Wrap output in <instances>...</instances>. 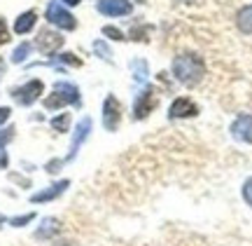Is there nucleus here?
<instances>
[{
	"instance_id": "20e7f679",
	"label": "nucleus",
	"mask_w": 252,
	"mask_h": 246,
	"mask_svg": "<svg viewBox=\"0 0 252 246\" xmlns=\"http://www.w3.org/2000/svg\"><path fill=\"white\" fill-rule=\"evenodd\" d=\"M157 91L152 89V87H145L138 96H135V106H133V115L135 120H143L147 118L150 113H152L154 108H157Z\"/></svg>"
},
{
	"instance_id": "dca6fc26",
	"label": "nucleus",
	"mask_w": 252,
	"mask_h": 246,
	"mask_svg": "<svg viewBox=\"0 0 252 246\" xmlns=\"http://www.w3.org/2000/svg\"><path fill=\"white\" fill-rule=\"evenodd\" d=\"M12 131L14 129H5L2 134H0V169H5L7 166V153H5V141L12 138Z\"/></svg>"
},
{
	"instance_id": "a211bd4d",
	"label": "nucleus",
	"mask_w": 252,
	"mask_h": 246,
	"mask_svg": "<svg viewBox=\"0 0 252 246\" xmlns=\"http://www.w3.org/2000/svg\"><path fill=\"white\" fill-rule=\"evenodd\" d=\"M28 52H31V45H26V42L19 45L17 49H14V54H12V61H14V64H21V61L28 56Z\"/></svg>"
},
{
	"instance_id": "4be33fe9",
	"label": "nucleus",
	"mask_w": 252,
	"mask_h": 246,
	"mask_svg": "<svg viewBox=\"0 0 252 246\" xmlns=\"http://www.w3.org/2000/svg\"><path fill=\"white\" fill-rule=\"evenodd\" d=\"M243 197H245V202L252 206V178H248L245 181V185H243Z\"/></svg>"
},
{
	"instance_id": "bb28decb",
	"label": "nucleus",
	"mask_w": 252,
	"mask_h": 246,
	"mask_svg": "<svg viewBox=\"0 0 252 246\" xmlns=\"http://www.w3.org/2000/svg\"><path fill=\"white\" fill-rule=\"evenodd\" d=\"M63 2H68V5H77L80 0H63Z\"/></svg>"
},
{
	"instance_id": "5701e85b",
	"label": "nucleus",
	"mask_w": 252,
	"mask_h": 246,
	"mask_svg": "<svg viewBox=\"0 0 252 246\" xmlns=\"http://www.w3.org/2000/svg\"><path fill=\"white\" fill-rule=\"evenodd\" d=\"M9 40V33H7V26H5V21H2V17H0V45H5Z\"/></svg>"
},
{
	"instance_id": "2eb2a0df",
	"label": "nucleus",
	"mask_w": 252,
	"mask_h": 246,
	"mask_svg": "<svg viewBox=\"0 0 252 246\" xmlns=\"http://www.w3.org/2000/svg\"><path fill=\"white\" fill-rule=\"evenodd\" d=\"M131 68H133L135 82H145V80H147V64H145L143 59H135L133 64H131Z\"/></svg>"
},
{
	"instance_id": "cd10ccee",
	"label": "nucleus",
	"mask_w": 252,
	"mask_h": 246,
	"mask_svg": "<svg viewBox=\"0 0 252 246\" xmlns=\"http://www.w3.org/2000/svg\"><path fill=\"white\" fill-rule=\"evenodd\" d=\"M2 220H5V218H2V216H0V223H2Z\"/></svg>"
},
{
	"instance_id": "0eeeda50",
	"label": "nucleus",
	"mask_w": 252,
	"mask_h": 246,
	"mask_svg": "<svg viewBox=\"0 0 252 246\" xmlns=\"http://www.w3.org/2000/svg\"><path fill=\"white\" fill-rule=\"evenodd\" d=\"M61 45H63V38L59 36V33H54V31L45 28V31H40V33H37L35 47L42 52V54H54Z\"/></svg>"
},
{
	"instance_id": "f8f14e48",
	"label": "nucleus",
	"mask_w": 252,
	"mask_h": 246,
	"mask_svg": "<svg viewBox=\"0 0 252 246\" xmlns=\"http://www.w3.org/2000/svg\"><path fill=\"white\" fill-rule=\"evenodd\" d=\"M68 188V181H61V183H54V185H49L47 190L42 192H35L33 197H31V202H35V204H40V202H49V200H54V197H59L63 190Z\"/></svg>"
},
{
	"instance_id": "a878e982",
	"label": "nucleus",
	"mask_w": 252,
	"mask_h": 246,
	"mask_svg": "<svg viewBox=\"0 0 252 246\" xmlns=\"http://www.w3.org/2000/svg\"><path fill=\"white\" fill-rule=\"evenodd\" d=\"M5 73V61H2V59H0V75Z\"/></svg>"
},
{
	"instance_id": "39448f33",
	"label": "nucleus",
	"mask_w": 252,
	"mask_h": 246,
	"mask_svg": "<svg viewBox=\"0 0 252 246\" xmlns=\"http://www.w3.org/2000/svg\"><path fill=\"white\" fill-rule=\"evenodd\" d=\"M119 120H122V106H119L117 96H105V103H103V124L108 131H117Z\"/></svg>"
},
{
	"instance_id": "9b49d317",
	"label": "nucleus",
	"mask_w": 252,
	"mask_h": 246,
	"mask_svg": "<svg viewBox=\"0 0 252 246\" xmlns=\"http://www.w3.org/2000/svg\"><path fill=\"white\" fill-rule=\"evenodd\" d=\"M89 131H91V120L89 118H82L80 124H77V129H75V136H72V146H70V153H68V160H72V157L77 155L82 141L89 136Z\"/></svg>"
},
{
	"instance_id": "6ab92c4d",
	"label": "nucleus",
	"mask_w": 252,
	"mask_h": 246,
	"mask_svg": "<svg viewBox=\"0 0 252 246\" xmlns=\"http://www.w3.org/2000/svg\"><path fill=\"white\" fill-rule=\"evenodd\" d=\"M68 122H70L68 113H63V115H59V118L52 120V127H54L56 131H68Z\"/></svg>"
},
{
	"instance_id": "f03ea898",
	"label": "nucleus",
	"mask_w": 252,
	"mask_h": 246,
	"mask_svg": "<svg viewBox=\"0 0 252 246\" xmlns=\"http://www.w3.org/2000/svg\"><path fill=\"white\" fill-rule=\"evenodd\" d=\"M68 103H72V106L80 103V91H77V87L70 84V82H56L54 94H49L45 99V108L56 110V108H61V106H68Z\"/></svg>"
},
{
	"instance_id": "6e6552de",
	"label": "nucleus",
	"mask_w": 252,
	"mask_h": 246,
	"mask_svg": "<svg viewBox=\"0 0 252 246\" xmlns=\"http://www.w3.org/2000/svg\"><path fill=\"white\" fill-rule=\"evenodd\" d=\"M98 12L108 17H124V14H131V2L128 0H100Z\"/></svg>"
},
{
	"instance_id": "aec40b11",
	"label": "nucleus",
	"mask_w": 252,
	"mask_h": 246,
	"mask_svg": "<svg viewBox=\"0 0 252 246\" xmlns=\"http://www.w3.org/2000/svg\"><path fill=\"white\" fill-rule=\"evenodd\" d=\"M59 230V223H56L54 218H47L45 220V228L37 232V237H47V235H52V232H56Z\"/></svg>"
},
{
	"instance_id": "4468645a",
	"label": "nucleus",
	"mask_w": 252,
	"mask_h": 246,
	"mask_svg": "<svg viewBox=\"0 0 252 246\" xmlns=\"http://www.w3.org/2000/svg\"><path fill=\"white\" fill-rule=\"evenodd\" d=\"M236 21H238V28H241L243 33H252V5L241 9L238 17H236Z\"/></svg>"
},
{
	"instance_id": "393cba45",
	"label": "nucleus",
	"mask_w": 252,
	"mask_h": 246,
	"mask_svg": "<svg viewBox=\"0 0 252 246\" xmlns=\"http://www.w3.org/2000/svg\"><path fill=\"white\" fill-rule=\"evenodd\" d=\"M9 113H12V110H9V108H5V106L0 108V124H2V122H5V120L9 118Z\"/></svg>"
},
{
	"instance_id": "423d86ee",
	"label": "nucleus",
	"mask_w": 252,
	"mask_h": 246,
	"mask_svg": "<svg viewBox=\"0 0 252 246\" xmlns=\"http://www.w3.org/2000/svg\"><path fill=\"white\" fill-rule=\"evenodd\" d=\"M42 82L40 80H31L28 84H24V87H17V89L12 91V96L21 103V106H31L33 101L40 99V94H42Z\"/></svg>"
},
{
	"instance_id": "412c9836",
	"label": "nucleus",
	"mask_w": 252,
	"mask_h": 246,
	"mask_svg": "<svg viewBox=\"0 0 252 246\" xmlns=\"http://www.w3.org/2000/svg\"><path fill=\"white\" fill-rule=\"evenodd\" d=\"M103 33H105V36H110L112 40H124V33H122L119 28H115V26H105V28H103Z\"/></svg>"
},
{
	"instance_id": "ddd939ff",
	"label": "nucleus",
	"mask_w": 252,
	"mask_h": 246,
	"mask_svg": "<svg viewBox=\"0 0 252 246\" xmlns=\"http://www.w3.org/2000/svg\"><path fill=\"white\" fill-rule=\"evenodd\" d=\"M35 12H24V14H21V17L17 19V21H14V31H17L19 36H24V33H28V31H31V28L35 26Z\"/></svg>"
},
{
	"instance_id": "7ed1b4c3",
	"label": "nucleus",
	"mask_w": 252,
	"mask_h": 246,
	"mask_svg": "<svg viewBox=\"0 0 252 246\" xmlns=\"http://www.w3.org/2000/svg\"><path fill=\"white\" fill-rule=\"evenodd\" d=\"M47 19H49V24H54V26L63 28V31H72V28L77 26L75 17H72L68 9H63L61 2H56V0H52L47 5Z\"/></svg>"
},
{
	"instance_id": "f257e3e1",
	"label": "nucleus",
	"mask_w": 252,
	"mask_h": 246,
	"mask_svg": "<svg viewBox=\"0 0 252 246\" xmlns=\"http://www.w3.org/2000/svg\"><path fill=\"white\" fill-rule=\"evenodd\" d=\"M173 75L187 84V87H196L198 82L206 75V66L201 61V56L196 54H180L173 59Z\"/></svg>"
},
{
	"instance_id": "9d476101",
	"label": "nucleus",
	"mask_w": 252,
	"mask_h": 246,
	"mask_svg": "<svg viewBox=\"0 0 252 246\" xmlns=\"http://www.w3.org/2000/svg\"><path fill=\"white\" fill-rule=\"evenodd\" d=\"M231 134H234V138L243 141V143H252V118L250 115L236 118L234 124H231Z\"/></svg>"
},
{
	"instance_id": "1a4fd4ad",
	"label": "nucleus",
	"mask_w": 252,
	"mask_h": 246,
	"mask_svg": "<svg viewBox=\"0 0 252 246\" xmlns=\"http://www.w3.org/2000/svg\"><path fill=\"white\" fill-rule=\"evenodd\" d=\"M196 113H198L196 103H194L191 99H187V96L175 99V101H173V106H171V110H168V115H171L173 120H178V118H194Z\"/></svg>"
},
{
	"instance_id": "b1692460",
	"label": "nucleus",
	"mask_w": 252,
	"mask_h": 246,
	"mask_svg": "<svg viewBox=\"0 0 252 246\" xmlns=\"http://www.w3.org/2000/svg\"><path fill=\"white\" fill-rule=\"evenodd\" d=\"M33 220V213H28V216H21V218H12V225H24V223H31Z\"/></svg>"
},
{
	"instance_id": "f3484780",
	"label": "nucleus",
	"mask_w": 252,
	"mask_h": 246,
	"mask_svg": "<svg viewBox=\"0 0 252 246\" xmlns=\"http://www.w3.org/2000/svg\"><path fill=\"white\" fill-rule=\"evenodd\" d=\"M94 49H96V54H98L100 59H105V61H112V52H110V47L105 45V42L96 40V42H94Z\"/></svg>"
}]
</instances>
